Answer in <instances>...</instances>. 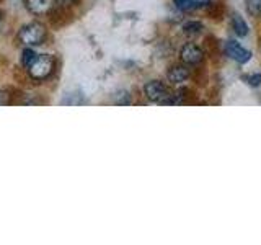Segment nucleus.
I'll return each mask as SVG.
<instances>
[{"label":"nucleus","mask_w":261,"mask_h":245,"mask_svg":"<svg viewBox=\"0 0 261 245\" xmlns=\"http://www.w3.org/2000/svg\"><path fill=\"white\" fill-rule=\"evenodd\" d=\"M18 38L23 44L27 46H39L44 44V41L47 39V30L43 23L39 21H31L20 30Z\"/></svg>","instance_id":"1"},{"label":"nucleus","mask_w":261,"mask_h":245,"mask_svg":"<svg viewBox=\"0 0 261 245\" xmlns=\"http://www.w3.org/2000/svg\"><path fill=\"white\" fill-rule=\"evenodd\" d=\"M56 69V59L49 54H38L36 59L28 67V74L33 80H44L53 76Z\"/></svg>","instance_id":"2"},{"label":"nucleus","mask_w":261,"mask_h":245,"mask_svg":"<svg viewBox=\"0 0 261 245\" xmlns=\"http://www.w3.org/2000/svg\"><path fill=\"white\" fill-rule=\"evenodd\" d=\"M144 93L149 98L152 103H159V105H168L171 93L168 87L160 80H150L144 85Z\"/></svg>","instance_id":"3"},{"label":"nucleus","mask_w":261,"mask_h":245,"mask_svg":"<svg viewBox=\"0 0 261 245\" xmlns=\"http://www.w3.org/2000/svg\"><path fill=\"white\" fill-rule=\"evenodd\" d=\"M179 59L186 65H196L204 59V53L199 46H196L194 43H188L181 47L179 51Z\"/></svg>","instance_id":"4"},{"label":"nucleus","mask_w":261,"mask_h":245,"mask_svg":"<svg viewBox=\"0 0 261 245\" xmlns=\"http://www.w3.org/2000/svg\"><path fill=\"white\" fill-rule=\"evenodd\" d=\"M224 51L228 57H230V59H233L239 64H247L251 59V53L248 51V49H245L239 43H235V41H227Z\"/></svg>","instance_id":"5"},{"label":"nucleus","mask_w":261,"mask_h":245,"mask_svg":"<svg viewBox=\"0 0 261 245\" xmlns=\"http://www.w3.org/2000/svg\"><path fill=\"white\" fill-rule=\"evenodd\" d=\"M73 20V15L72 12L69 10V7H57L49 12V23L53 24V27H65L67 23H70Z\"/></svg>","instance_id":"6"},{"label":"nucleus","mask_w":261,"mask_h":245,"mask_svg":"<svg viewBox=\"0 0 261 245\" xmlns=\"http://www.w3.org/2000/svg\"><path fill=\"white\" fill-rule=\"evenodd\" d=\"M54 4V0H24V7L33 15H47Z\"/></svg>","instance_id":"7"},{"label":"nucleus","mask_w":261,"mask_h":245,"mask_svg":"<svg viewBox=\"0 0 261 245\" xmlns=\"http://www.w3.org/2000/svg\"><path fill=\"white\" fill-rule=\"evenodd\" d=\"M190 77H191V72L183 64H176L173 67H170L167 74V79L171 84H183V82H186Z\"/></svg>","instance_id":"8"},{"label":"nucleus","mask_w":261,"mask_h":245,"mask_svg":"<svg viewBox=\"0 0 261 245\" xmlns=\"http://www.w3.org/2000/svg\"><path fill=\"white\" fill-rule=\"evenodd\" d=\"M232 30L235 31V35L237 36H240V38H245L248 35V24L245 23L243 20V16H240L239 13H233L232 15Z\"/></svg>","instance_id":"9"},{"label":"nucleus","mask_w":261,"mask_h":245,"mask_svg":"<svg viewBox=\"0 0 261 245\" xmlns=\"http://www.w3.org/2000/svg\"><path fill=\"white\" fill-rule=\"evenodd\" d=\"M209 0H175L176 8L183 12H190V10H196L202 5H207Z\"/></svg>","instance_id":"10"},{"label":"nucleus","mask_w":261,"mask_h":245,"mask_svg":"<svg viewBox=\"0 0 261 245\" xmlns=\"http://www.w3.org/2000/svg\"><path fill=\"white\" fill-rule=\"evenodd\" d=\"M202 30H204L202 23H201V21H196V20L188 21V23H185V24H183V31L186 33V35H190V36L199 35V33H201Z\"/></svg>","instance_id":"11"},{"label":"nucleus","mask_w":261,"mask_h":245,"mask_svg":"<svg viewBox=\"0 0 261 245\" xmlns=\"http://www.w3.org/2000/svg\"><path fill=\"white\" fill-rule=\"evenodd\" d=\"M207 13L212 20H220L224 15V5L220 2H214V4H207Z\"/></svg>","instance_id":"12"},{"label":"nucleus","mask_w":261,"mask_h":245,"mask_svg":"<svg viewBox=\"0 0 261 245\" xmlns=\"http://www.w3.org/2000/svg\"><path fill=\"white\" fill-rule=\"evenodd\" d=\"M245 4H247V12L258 18L261 16V0H245Z\"/></svg>","instance_id":"13"},{"label":"nucleus","mask_w":261,"mask_h":245,"mask_svg":"<svg viewBox=\"0 0 261 245\" xmlns=\"http://www.w3.org/2000/svg\"><path fill=\"white\" fill-rule=\"evenodd\" d=\"M204 49H206V53L209 56L216 54L217 49H219V41L214 36H207L206 39H204Z\"/></svg>","instance_id":"14"},{"label":"nucleus","mask_w":261,"mask_h":245,"mask_svg":"<svg viewBox=\"0 0 261 245\" xmlns=\"http://www.w3.org/2000/svg\"><path fill=\"white\" fill-rule=\"evenodd\" d=\"M36 53L35 51H33V49H24V51H23V54H21V64H23V67H30V65H31V62L33 61H35L36 59Z\"/></svg>","instance_id":"15"},{"label":"nucleus","mask_w":261,"mask_h":245,"mask_svg":"<svg viewBox=\"0 0 261 245\" xmlns=\"http://www.w3.org/2000/svg\"><path fill=\"white\" fill-rule=\"evenodd\" d=\"M13 96H15V95H12V88L0 90V106L13 103Z\"/></svg>","instance_id":"16"},{"label":"nucleus","mask_w":261,"mask_h":245,"mask_svg":"<svg viewBox=\"0 0 261 245\" xmlns=\"http://www.w3.org/2000/svg\"><path fill=\"white\" fill-rule=\"evenodd\" d=\"M243 80L251 87H258L261 85V74H251L248 77H243Z\"/></svg>","instance_id":"17"},{"label":"nucleus","mask_w":261,"mask_h":245,"mask_svg":"<svg viewBox=\"0 0 261 245\" xmlns=\"http://www.w3.org/2000/svg\"><path fill=\"white\" fill-rule=\"evenodd\" d=\"M0 20H2V13H0Z\"/></svg>","instance_id":"18"},{"label":"nucleus","mask_w":261,"mask_h":245,"mask_svg":"<svg viewBox=\"0 0 261 245\" xmlns=\"http://www.w3.org/2000/svg\"><path fill=\"white\" fill-rule=\"evenodd\" d=\"M0 2H2V0H0Z\"/></svg>","instance_id":"19"}]
</instances>
